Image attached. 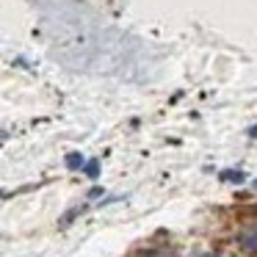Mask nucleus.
I'll list each match as a JSON object with an SVG mask.
<instances>
[{
  "instance_id": "39448f33",
  "label": "nucleus",
  "mask_w": 257,
  "mask_h": 257,
  "mask_svg": "<svg viewBox=\"0 0 257 257\" xmlns=\"http://www.w3.org/2000/svg\"><path fill=\"white\" fill-rule=\"evenodd\" d=\"M83 174L89 180H97V177H100V161H89V163H86V169H83Z\"/></svg>"
},
{
  "instance_id": "6e6552de",
  "label": "nucleus",
  "mask_w": 257,
  "mask_h": 257,
  "mask_svg": "<svg viewBox=\"0 0 257 257\" xmlns=\"http://www.w3.org/2000/svg\"><path fill=\"white\" fill-rule=\"evenodd\" d=\"M251 188H254V191H257V177H254V183H251Z\"/></svg>"
},
{
  "instance_id": "7ed1b4c3",
  "label": "nucleus",
  "mask_w": 257,
  "mask_h": 257,
  "mask_svg": "<svg viewBox=\"0 0 257 257\" xmlns=\"http://www.w3.org/2000/svg\"><path fill=\"white\" fill-rule=\"evenodd\" d=\"M86 163H89V161H86V158L80 155V152H69V155H67V161H64V166H67L69 172H83V169H86Z\"/></svg>"
},
{
  "instance_id": "f03ea898",
  "label": "nucleus",
  "mask_w": 257,
  "mask_h": 257,
  "mask_svg": "<svg viewBox=\"0 0 257 257\" xmlns=\"http://www.w3.org/2000/svg\"><path fill=\"white\" fill-rule=\"evenodd\" d=\"M218 180H221V183L240 185V183H246V172H240V169H224V172H218Z\"/></svg>"
},
{
  "instance_id": "423d86ee",
  "label": "nucleus",
  "mask_w": 257,
  "mask_h": 257,
  "mask_svg": "<svg viewBox=\"0 0 257 257\" xmlns=\"http://www.w3.org/2000/svg\"><path fill=\"white\" fill-rule=\"evenodd\" d=\"M86 196H89V199H97V196H102V188H100V185H94V188H89V194H86Z\"/></svg>"
},
{
  "instance_id": "0eeeda50",
  "label": "nucleus",
  "mask_w": 257,
  "mask_h": 257,
  "mask_svg": "<svg viewBox=\"0 0 257 257\" xmlns=\"http://www.w3.org/2000/svg\"><path fill=\"white\" fill-rule=\"evenodd\" d=\"M249 136H251V139H257V124H251V127H249Z\"/></svg>"
},
{
  "instance_id": "20e7f679",
  "label": "nucleus",
  "mask_w": 257,
  "mask_h": 257,
  "mask_svg": "<svg viewBox=\"0 0 257 257\" xmlns=\"http://www.w3.org/2000/svg\"><path fill=\"white\" fill-rule=\"evenodd\" d=\"M83 213H86V205H75V207H69V210L64 213L61 218H58V227H61V229H64V227H69V224H72L78 216H83Z\"/></svg>"
},
{
  "instance_id": "f257e3e1",
  "label": "nucleus",
  "mask_w": 257,
  "mask_h": 257,
  "mask_svg": "<svg viewBox=\"0 0 257 257\" xmlns=\"http://www.w3.org/2000/svg\"><path fill=\"white\" fill-rule=\"evenodd\" d=\"M238 246L246 254H257V229H243L238 235Z\"/></svg>"
}]
</instances>
